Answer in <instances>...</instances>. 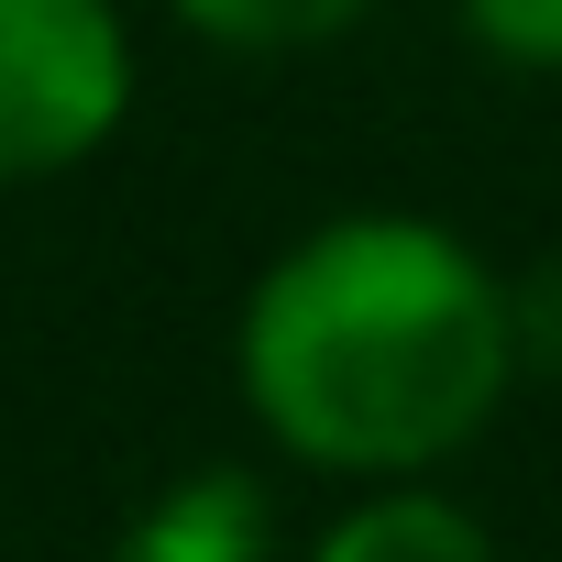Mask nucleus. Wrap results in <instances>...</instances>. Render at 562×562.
I'll use <instances>...</instances> for the list:
<instances>
[{"label": "nucleus", "instance_id": "nucleus-1", "mask_svg": "<svg viewBox=\"0 0 562 562\" xmlns=\"http://www.w3.org/2000/svg\"><path fill=\"white\" fill-rule=\"evenodd\" d=\"M243 397L276 452L397 485L485 441L518 386V299L419 210H342L254 276L232 331Z\"/></svg>", "mask_w": 562, "mask_h": 562}, {"label": "nucleus", "instance_id": "nucleus-2", "mask_svg": "<svg viewBox=\"0 0 562 562\" xmlns=\"http://www.w3.org/2000/svg\"><path fill=\"white\" fill-rule=\"evenodd\" d=\"M133 111V34L111 0H0V188L89 166Z\"/></svg>", "mask_w": 562, "mask_h": 562}, {"label": "nucleus", "instance_id": "nucleus-3", "mask_svg": "<svg viewBox=\"0 0 562 562\" xmlns=\"http://www.w3.org/2000/svg\"><path fill=\"white\" fill-rule=\"evenodd\" d=\"M276 551V518H265V485L210 463V474H177L133 507L122 551L111 562H265Z\"/></svg>", "mask_w": 562, "mask_h": 562}, {"label": "nucleus", "instance_id": "nucleus-4", "mask_svg": "<svg viewBox=\"0 0 562 562\" xmlns=\"http://www.w3.org/2000/svg\"><path fill=\"white\" fill-rule=\"evenodd\" d=\"M310 562H507V551H496V529H485L474 507H452V496H430L419 474H397V485H375L364 507H342Z\"/></svg>", "mask_w": 562, "mask_h": 562}, {"label": "nucleus", "instance_id": "nucleus-5", "mask_svg": "<svg viewBox=\"0 0 562 562\" xmlns=\"http://www.w3.org/2000/svg\"><path fill=\"white\" fill-rule=\"evenodd\" d=\"M375 12V0H177V23L221 56H299V45H331Z\"/></svg>", "mask_w": 562, "mask_h": 562}, {"label": "nucleus", "instance_id": "nucleus-6", "mask_svg": "<svg viewBox=\"0 0 562 562\" xmlns=\"http://www.w3.org/2000/svg\"><path fill=\"white\" fill-rule=\"evenodd\" d=\"M463 12V34L496 56V67H562V0H452Z\"/></svg>", "mask_w": 562, "mask_h": 562}]
</instances>
